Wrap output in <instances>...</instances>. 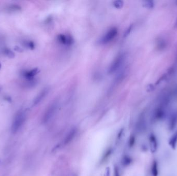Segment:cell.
I'll list each match as a JSON object with an SVG mask.
<instances>
[{"instance_id": "1", "label": "cell", "mask_w": 177, "mask_h": 176, "mask_svg": "<svg viewBox=\"0 0 177 176\" xmlns=\"http://www.w3.org/2000/svg\"><path fill=\"white\" fill-rule=\"evenodd\" d=\"M25 119L26 115L23 111H20L17 113L11 125V130L13 133H16L20 130L24 124Z\"/></svg>"}, {"instance_id": "2", "label": "cell", "mask_w": 177, "mask_h": 176, "mask_svg": "<svg viewBox=\"0 0 177 176\" xmlns=\"http://www.w3.org/2000/svg\"><path fill=\"white\" fill-rule=\"evenodd\" d=\"M58 106L59 102L57 100H55L48 106L42 118V121L43 123L46 124L53 118L57 111Z\"/></svg>"}, {"instance_id": "3", "label": "cell", "mask_w": 177, "mask_h": 176, "mask_svg": "<svg viewBox=\"0 0 177 176\" xmlns=\"http://www.w3.org/2000/svg\"><path fill=\"white\" fill-rule=\"evenodd\" d=\"M125 57V55L123 53H119L116 57H115L109 67L108 73L109 74L114 73L116 70L120 68L124 61Z\"/></svg>"}, {"instance_id": "4", "label": "cell", "mask_w": 177, "mask_h": 176, "mask_svg": "<svg viewBox=\"0 0 177 176\" xmlns=\"http://www.w3.org/2000/svg\"><path fill=\"white\" fill-rule=\"evenodd\" d=\"M118 29L116 27H112L102 37L100 40L101 44L105 45L112 41L118 34Z\"/></svg>"}, {"instance_id": "5", "label": "cell", "mask_w": 177, "mask_h": 176, "mask_svg": "<svg viewBox=\"0 0 177 176\" xmlns=\"http://www.w3.org/2000/svg\"><path fill=\"white\" fill-rule=\"evenodd\" d=\"M165 108H166L165 107L162 106L161 105H160V106L156 108L153 112V119L157 121H161L164 119L166 114Z\"/></svg>"}, {"instance_id": "6", "label": "cell", "mask_w": 177, "mask_h": 176, "mask_svg": "<svg viewBox=\"0 0 177 176\" xmlns=\"http://www.w3.org/2000/svg\"><path fill=\"white\" fill-rule=\"evenodd\" d=\"M49 92V88L48 87L45 88L37 96L33 101V105H36L41 102L45 99Z\"/></svg>"}, {"instance_id": "7", "label": "cell", "mask_w": 177, "mask_h": 176, "mask_svg": "<svg viewBox=\"0 0 177 176\" xmlns=\"http://www.w3.org/2000/svg\"><path fill=\"white\" fill-rule=\"evenodd\" d=\"M39 70L38 68L33 69L30 71H24L22 72V76L27 81H31L34 79V76L38 73Z\"/></svg>"}, {"instance_id": "8", "label": "cell", "mask_w": 177, "mask_h": 176, "mask_svg": "<svg viewBox=\"0 0 177 176\" xmlns=\"http://www.w3.org/2000/svg\"><path fill=\"white\" fill-rule=\"evenodd\" d=\"M149 144H150V150L152 153H155L158 150V142L156 137L154 134H151L149 137Z\"/></svg>"}, {"instance_id": "9", "label": "cell", "mask_w": 177, "mask_h": 176, "mask_svg": "<svg viewBox=\"0 0 177 176\" xmlns=\"http://www.w3.org/2000/svg\"><path fill=\"white\" fill-rule=\"evenodd\" d=\"M145 127H146V122H145V116L144 114H142L139 116V119L137 122L136 128L137 131L141 132L144 131V130H145Z\"/></svg>"}, {"instance_id": "10", "label": "cell", "mask_w": 177, "mask_h": 176, "mask_svg": "<svg viewBox=\"0 0 177 176\" xmlns=\"http://www.w3.org/2000/svg\"><path fill=\"white\" fill-rule=\"evenodd\" d=\"M57 39L60 43L63 45H71L73 43V40L72 37L63 34L59 35L57 37Z\"/></svg>"}, {"instance_id": "11", "label": "cell", "mask_w": 177, "mask_h": 176, "mask_svg": "<svg viewBox=\"0 0 177 176\" xmlns=\"http://www.w3.org/2000/svg\"><path fill=\"white\" fill-rule=\"evenodd\" d=\"M177 125V111L175 112L171 115L168 122V129L172 131L175 128Z\"/></svg>"}, {"instance_id": "12", "label": "cell", "mask_w": 177, "mask_h": 176, "mask_svg": "<svg viewBox=\"0 0 177 176\" xmlns=\"http://www.w3.org/2000/svg\"><path fill=\"white\" fill-rule=\"evenodd\" d=\"M76 129H73L70 131L69 133L67 134V136L64 139V144L66 145L69 143H70L72 140H73L74 138L75 137V135L76 134Z\"/></svg>"}, {"instance_id": "13", "label": "cell", "mask_w": 177, "mask_h": 176, "mask_svg": "<svg viewBox=\"0 0 177 176\" xmlns=\"http://www.w3.org/2000/svg\"><path fill=\"white\" fill-rule=\"evenodd\" d=\"M168 144L173 149H175L177 144V131L171 137L168 141Z\"/></svg>"}, {"instance_id": "14", "label": "cell", "mask_w": 177, "mask_h": 176, "mask_svg": "<svg viewBox=\"0 0 177 176\" xmlns=\"http://www.w3.org/2000/svg\"><path fill=\"white\" fill-rule=\"evenodd\" d=\"M151 173L152 176H158V163L156 160H154L152 162L151 167Z\"/></svg>"}, {"instance_id": "15", "label": "cell", "mask_w": 177, "mask_h": 176, "mask_svg": "<svg viewBox=\"0 0 177 176\" xmlns=\"http://www.w3.org/2000/svg\"><path fill=\"white\" fill-rule=\"evenodd\" d=\"M143 6L149 10H152L154 7L155 3L153 1L147 0L143 2Z\"/></svg>"}, {"instance_id": "16", "label": "cell", "mask_w": 177, "mask_h": 176, "mask_svg": "<svg viewBox=\"0 0 177 176\" xmlns=\"http://www.w3.org/2000/svg\"><path fill=\"white\" fill-rule=\"evenodd\" d=\"M3 53L6 56L10 59H14L15 57V54L9 48H5L3 50Z\"/></svg>"}, {"instance_id": "17", "label": "cell", "mask_w": 177, "mask_h": 176, "mask_svg": "<svg viewBox=\"0 0 177 176\" xmlns=\"http://www.w3.org/2000/svg\"><path fill=\"white\" fill-rule=\"evenodd\" d=\"M7 10L8 11H20L21 10V7L19 6V5H16V4H14V5H11L7 7Z\"/></svg>"}, {"instance_id": "18", "label": "cell", "mask_w": 177, "mask_h": 176, "mask_svg": "<svg viewBox=\"0 0 177 176\" xmlns=\"http://www.w3.org/2000/svg\"><path fill=\"white\" fill-rule=\"evenodd\" d=\"M24 46L31 50H34L35 48V44L33 41H24Z\"/></svg>"}, {"instance_id": "19", "label": "cell", "mask_w": 177, "mask_h": 176, "mask_svg": "<svg viewBox=\"0 0 177 176\" xmlns=\"http://www.w3.org/2000/svg\"><path fill=\"white\" fill-rule=\"evenodd\" d=\"M114 6L116 8H121L123 6V2L122 1H116L113 2Z\"/></svg>"}, {"instance_id": "20", "label": "cell", "mask_w": 177, "mask_h": 176, "mask_svg": "<svg viewBox=\"0 0 177 176\" xmlns=\"http://www.w3.org/2000/svg\"><path fill=\"white\" fill-rule=\"evenodd\" d=\"M133 28V25H131V26H129V27H128L126 31L125 32L124 35V36L125 37H126L129 35V34L131 33V31H132Z\"/></svg>"}, {"instance_id": "21", "label": "cell", "mask_w": 177, "mask_h": 176, "mask_svg": "<svg viewBox=\"0 0 177 176\" xmlns=\"http://www.w3.org/2000/svg\"><path fill=\"white\" fill-rule=\"evenodd\" d=\"M166 78H167V75H166V74L163 75V76H162L158 80V81H156V84L158 85V84H160L162 81H164L166 79Z\"/></svg>"}, {"instance_id": "22", "label": "cell", "mask_w": 177, "mask_h": 176, "mask_svg": "<svg viewBox=\"0 0 177 176\" xmlns=\"http://www.w3.org/2000/svg\"><path fill=\"white\" fill-rule=\"evenodd\" d=\"M154 89L155 86L153 85V84H149L147 87V91L148 92H151L152 91H154Z\"/></svg>"}, {"instance_id": "23", "label": "cell", "mask_w": 177, "mask_h": 176, "mask_svg": "<svg viewBox=\"0 0 177 176\" xmlns=\"http://www.w3.org/2000/svg\"><path fill=\"white\" fill-rule=\"evenodd\" d=\"M14 49L15 51H17V52L19 53H23L24 51L23 48H21V47L18 46H16L15 47Z\"/></svg>"}, {"instance_id": "24", "label": "cell", "mask_w": 177, "mask_h": 176, "mask_svg": "<svg viewBox=\"0 0 177 176\" xmlns=\"http://www.w3.org/2000/svg\"><path fill=\"white\" fill-rule=\"evenodd\" d=\"M114 176H120L119 170L117 167H115L114 168Z\"/></svg>"}, {"instance_id": "25", "label": "cell", "mask_w": 177, "mask_h": 176, "mask_svg": "<svg viewBox=\"0 0 177 176\" xmlns=\"http://www.w3.org/2000/svg\"><path fill=\"white\" fill-rule=\"evenodd\" d=\"M4 100H6L7 101L9 102H11V98L10 96H5L4 97Z\"/></svg>"}, {"instance_id": "26", "label": "cell", "mask_w": 177, "mask_h": 176, "mask_svg": "<svg viewBox=\"0 0 177 176\" xmlns=\"http://www.w3.org/2000/svg\"><path fill=\"white\" fill-rule=\"evenodd\" d=\"M175 27H177V20H176V22H175Z\"/></svg>"}, {"instance_id": "27", "label": "cell", "mask_w": 177, "mask_h": 176, "mask_svg": "<svg viewBox=\"0 0 177 176\" xmlns=\"http://www.w3.org/2000/svg\"><path fill=\"white\" fill-rule=\"evenodd\" d=\"M1 68H2V64H1V63H0V70H1Z\"/></svg>"}, {"instance_id": "28", "label": "cell", "mask_w": 177, "mask_h": 176, "mask_svg": "<svg viewBox=\"0 0 177 176\" xmlns=\"http://www.w3.org/2000/svg\"></svg>"}]
</instances>
